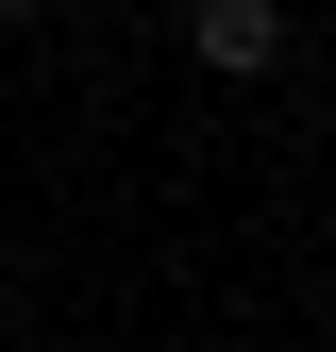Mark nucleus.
<instances>
[{
	"mask_svg": "<svg viewBox=\"0 0 336 352\" xmlns=\"http://www.w3.org/2000/svg\"><path fill=\"white\" fill-rule=\"evenodd\" d=\"M0 17H34V0H0Z\"/></svg>",
	"mask_w": 336,
	"mask_h": 352,
	"instance_id": "f03ea898",
	"label": "nucleus"
},
{
	"mask_svg": "<svg viewBox=\"0 0 336 352\" xmlns=\"http://www.w3.org/2000/svg\"><path fill=\"white\" fill-rule=\"evenodd\" d=\"M185 67L269 84V67H286V0H185Z\"/></svg>",
	"mask_w": 336,
	"mask_h": 352,
	"instance_id": "f257e3e1",
	"label": "nucleus"
}]
</instances>
